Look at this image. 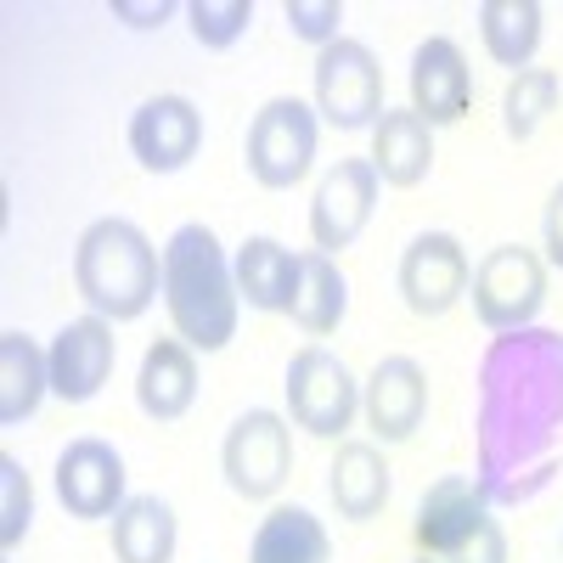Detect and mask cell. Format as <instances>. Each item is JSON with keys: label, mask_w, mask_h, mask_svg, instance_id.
Instances as JSON below:
<instances>
[{"label": "cell", "mask_w": 563, "mask_h": 563, "mask_svg": "<svg viewBox=\"0 0 563 563\" xmlns=\"http://www.w3.org/2000/svg\"><path fill=\"white\" fill-rule=\"evenodd\" d=\"M474 456L479 490L530 501L563 456V333L519 327L496 333L474 372Z\"/></svg>", "instance_id": "1"}, {"label": "cell", "mask_w": 563, "mask_h": 563, "mask_svg": "<svg viewBox=\"0 0 563 563\" xmlns=\"http://www.w3.org/2000/svg\"><path fill=\"white\" fill-rule=\"evenodd\" d=\"M164 305H169V321H175V339L203 350V355H214L238 339V310H243L238 271H231L220 238L203 220H186V225L169 231V243H164Z\"/></svg>", "instance_id": "2"}, {"label": "cell", "mask_w": 563, "mask_h": 563, "mask_svg": "<svg viewBox=\"0 0 563 563\" xmlns=\"http://www.w3.org/2000/svg\"><path fill=\"white\" fill-rule=\"evenodd\" d=\"M74 288L102 321H135L164 294V254L124 214H102L74 243Z\"/></svg>", "instance_id": "3"}, {"label": "cell", "mask_w": 563, "mask_h": 563, "mask_svg": "<svg viewBox=\"0 0 563 563\" xmlns=\"http://www.w3.org/2000/svg\"><path fill=\"white\" fill-rule=\"evenodd\" d=\"M316 141H321V119L310 102L299 97H271L254 124H249V141H243V164L249 175L265 186V192H288L299 186L316 164Z\"/></svg>", "instance_id": "4"}, {"label": "cell", "mask_w": 563, "mask_h": 563, "mask_svg": "<svg viewBox=\"0 0 563 563\" xmlns=\"http://www.w3.org/2000/svg\"><path fill=\"white\" fill-rule=\"evenodd\" d=\"M220 474L243 501H271L294 479V422L282 411H243L220 440Z\"/></svg>", "instance_id": "5"}, {"label": "cell", "mask_w": 563, "mask_h": 563, "mask_svg": "<svg viewBox=\"0 0 563 563\" xmlns=\"http://www.w3.org/2000/svg\"><path fill=\"white\" fill-rule=\"evenodd\" d=\"M467 299H474V316L490 327V333H519V327H536L541 305H547V260L525 243H501L474 265V282H467Z\"/></svg>", "instance_id": "6"}, {"label": "cell", "mask_w": 563, "mask_h": 563, "mask_svg": "<svg viewBox=\"0 0 563 563\" xmlns=\"http://www.w3.org/2000/svg\"><path fill=\"white\" fill-rule=\"evenodd\" d=\"M288 422L316 440H344V429L361 411V384L355 372L327 350V344H305L288 361Z\"/></svg>", "instance_id": "7"}, {"label": "cell", "mask_w": 563, "mask_h": 563, "mask_svg": "<svg viewBox=\"0 0 563 563\" xmlns=\"http://www.w3.org/2000/svg\"><path fill=\"white\" fill-rule=\"evenodd\" d=\"M316 113L333 130H366L384 119V63L366 40L339 34L316 52Z\"/></svg>", "instance_id": "8"}, {"label": "cell", "mask_w": 563, "mask_h": 563, "mask_svg": "<svg viewBox=\"0 0 563 563\" xmlns=\"http://www.w3.org/2000/svg\"><path fill=\"white\" fill-rule=\"evenodd\" d=\"M378 192H384V180H378V169H372V158H339L333 169H327L316 198H310L316 254L355 249V238L372 225V214H378Z\"/></svg>", "instance_id": "9"}, {"label": "cell", "mask_w": 563, "mask_h": 563, "mask_svg": "<svg viewBox=\"0 0 563 563\" xmlns=\"http://www.w3.org/2000/svg\"><path fill=\"white\" fill-rule=\"evenodd\" d=\"M395 282H400L406 310L422 316V321H434V316H445L467 294V282H474V260H467L462 238H451V231H422V238L406 243Z\"/></svg>", "instance_id": "10"}, {"label": "cell", "mask_w": 563, "mask_h": 563, "mask_svg": "<svg viewBox=\"0 0 563 563\" xmlns=\"http://www.w3.org/2000/svg\"><path fill=\"white\" fill-rule=\"evenodd\" d=\"M45 361H52V395L68 406L97 400L102 384L113 378V361H119V339H113V321L102 316H74L57 327V339L45 344Z\"/></svg>", "instance_id": "11"}, {"label": "cell", "mask_w": 563, "mask_h": 563, "mask_svg": "<svg viewBox=\"0 0 563 563\" xmlns=\"http://www.w3.org/2000/svg\"><path fill=\"white\" fill-rule=\"evenodd\" d=\"M130 153L147 175H175L203 153V113L192 97H147L130 113Z\"/></svg>", "instance_id": "12"}, {"label": "cell", "mask_w": 563, "mask_h": 563, "mask_svg": "<svg viewBox=\"0 0 563 563\" xmlns=\"http://www.w3.org/2000/svg\"><path fill=\"white\" fill-rule=\"evenodd\" d=\"M57 501L68 507V519H113L130 501L124 496V456L97 434L68 440L57 456Z\"/></svg>", "instance_id": "13"}, {"label": "cell", "mask_w": 563, "mask_h": 563, "mask_svg": "<svg viewBox=\"0 0 563 563\" xmlns=\"http://www.w3.org/2000/svg\"><path fill=\"white\" fill-rule=\"evenodd\" d=\"M474 108V68H467L462 45L445 34H429L411 52V113L422 124H462Z\"/></svg>", "instance_id": "14"}, {"label": "cell", "mask_w": 563, "mask_h": 563, "mask_svg": "<svg viewBox=\"0 0 563 563\" xmlns=\"http://www.w3.org/2000/svg\"><path fill=\"white\" fill-rule=\"evenodd\" d=\"M361 411H366V429L384 445L411 440L422 429V417H429V372L411 355H384L372 366V378L361 384Z\"/></svg>", "instance_id": "15"}, {"label": "cell", "mask_w": 563, "mask_h": 563, "mask_svg": "<svg viewBox=\"0 0 563 563\" xmlns=\"http://www.w3.org/2000/svg\"><path fill=\"white\" fill-rule=\"evenodd\" d=\"M490 519V496L479 490V479L467 474H451V479H434L417 501V519H411V541L422 547V558H451L467 536Z\"/></svg>", "instance_id": "16"}, {"label": "cell", "mask_w": 563, "mask_h": 563, "mask_svg": "<svg viewBox=\"0 0 563 563\" xmlns=\"http://www.w3.org/2000/svg\"><path fill=\"white\" fill-rule=\"evenodd\" d=\"M135 406L153 422H180L198 406V350L180 344V339L147 344L141 372H135Z\"/></svg>", "instance_id": "17"}, {"label": "cell", "mask_w": 563, "mask_h": 563, "mask_svg": "<svg viewBox=\"0 0 563 563\" xmlns=\"http://www.w3.org/2000/svg\"><path fill=\"white\" fill-rule=\"evenodd\" d=\"M389 490H395V479H389L384 451L372 440H344L333 467H327V496H333L339 519H350V525L378 519V512L389 507Z\"/></svg>", "instance_id": "18"}, {"label": "cell", "mask_w": 563, "mask_h": 563, "mask_svg": "<svg viewBox=\"0 0 563 563\" xmlns=\"http://www.w3.org/2000/svg\"><path fill=\"white\" fill-rule=\"evenodd\" d=\"M372 169L384 186H422L434 169V130L422 124L411 108H384V119L372 124Z\"/></svg>", "instance_id": "19"}, {"label": "cell", "mask_w": 563, "mask_h": 563, "mask_svg": "<svg viewBox=\"0 0 563 563\" xmlns=\"http://www.w3.org/2000/svg\"><path fill=\"white\" fill-rule=\"evenodd\" d=\"M45 395H52V361H45V350L29 333L7 327L0 333V422L7 429L29 422Z\"/></svg>", "instance_id": "20"}, {"label": "cell", "mask_w": 563, "mask_h": 563, "mask_svg": "<svg viewBox=\"0 0 563 563\" xmlns=\"http://www.w3.org/2000/svg\"><path fill=\"white\" fill-rule=\"evenodd\" d=\"M231 271H238V294L249 310H282L288 316L294 305V282H299V254L282 249L276 238H249L238 249V260H231Z\"/></svg>", "instance_id": "21"}, {"label": "cell", "mask_w": 563, "mask_h": 563, "mask_svg": "<svg viewBox=\"0 0 563 563\" xmlns=\"http://www.w3.org/2000/svg\"><path fill=\"white\" fill-rule=\"evenodd\" d=\"M327 558H333V541H327L321 519L294 501L271 507L249 547V563H327Z\"/></svg>", "instance_id": "22"}, {"label": "cell", "mask_w": 563, "mask_h": 563, "mask_svg": "<svg viewBox=\"0 0 563 563\" xmlns=\"http://www.w3.org/2000/svg\"><path fill=\"white\" fill-rule=\"evenodd\" d=\"M350 310V282L333 254H299V282H294V305L288 316L305 327L310 339L339 333V321Z\"/></svg>", "instance_id": "23"}, {"label": "cell", "mask_w": 563, "mask_h": 563, "mask_svg": "<svg viewBox=\"0 0 563 563\" xmlns=\"http://www.w3.org/2000/svg\"><path fill=\"white\" fill-rule=\"evenodd\" d=\"M541 29H547V12L536 7V0H485L479 7V40H485V52L512 68V74H525L541 52Z\"/></svg>", "instance_id": "24"}, {"label": "cell", "mask_w": 563, "mask_h": 563, "mask_svg": "<svg viewBox=\"0 0 563 563\" xmlns=\"http://www.w3.org/2000/svg\"><path fill=\"white\" fill-rule=\"evenodd\" d=\"M113 558L119 563H169L175 558V507L164 496H130L113 512Z\"/></svg>", "instance_id": "25"}, {"label": "cell", "mask_w": 563, "mask_h": 563, "mask_svg": "<svg viewBox=\"0 0 563 563\" xmlns=\"http://www.w3.org/2000/svg\"><path fill=\"white\" fill-rule=\"evenodd\" d=\"M558 97H563V85L552 68H525V74H512L507 90H501V130L512 141H530L547 113H558Z\"/></svg>", "instance_id": "26"}, {"label": "cell", "mask_w": 563, "mask_h": 563, "mask_svg": "<svg viewBox=\"0 0 563 563\" xmlns=\"http://www.w3.org/2000/svg\"><path fill=\"white\" fill-rule=\"evenodd\" d=\"M186 23H192V40L203 52H231L254 23V0H192Z\"/></svg>", "instance_id": "27"}, {"label": "cell", "mask_w": 563, "mask_h": 563, "mask_svg": "<svg viewBox=\"0 0 563 563\" xmlns=\"http://www.w3.org/2000/svg\"><path fill=\"white\" fill-rule=\"evenodd\" d=\"M34 519V485L12 451H0V552H18Z\"/></svg>", "instance_id": "28"}, {"label": "cell", "mask_w": 563, "mask_h": 563, "mask_svg": "<svg viewBox=\"0 0 563 563\" xmlns=\"http://www.w3.org/2000/svg\"><path fill=\"white\" fill-rule=\"evenodd\" d=\"M282 18H288V34L316 45V52H327V45L339 40V23H344V0H288L282 7Z\"/></svg>", "instance_id": "29"}, {"label": "cell", "mask_w": 563, "mask_h": 563, "mask_svg": "<svg viewBox=\"0 0 563 563\" xmlns=\"http://www.w3.org/2000/svg\"><path fill=\"white\" fill-rule=\"evenodd\" d=\"M445 563H507V530H501V519H496V512H490V519L474 530V536H467Z\"/></svg>", "instance_id": "30"}, {"label": "cell", "mask_w": 563, "mask_h": 563, "mask_svg": "<svg viewBox=\"0 0 563 563\" xmlns=\"http://www.w3.org/2000/svg\"><path fill=\"white\" fill-rule=\"evenodd\" d=\"M541 243H547V265L563 271V180L552 186L547 198V214H541Z\"/></svg>", "instance_id": "31"}, {"label": "cell", "mask_w": 563, "mask_h": 563, "mask_svg": "<svg viewBox=\"0 0 563 563\" xmlns=\"http://www.w3.org/2000/svg\"><path fill=\"white\" fill-rule=\"evenodd\" d=\"M113 18H130L135 29H153V23L169 18V7H164V0H158V7H130V0H113Z\"/></svg>", "instance_id": "32"}, {"label": "cell", "mask_w": 563, "mask_h": 563, "mask_svg": "<svg viewBox=\"0 0 563 563\" xmlns=\"http://www.w3.org/2000/svg\"><path fill=\"white\" fill-rule=\"evenodd\" d=\"M417 563H434V558H417Z\"/></svg>", "instance_id": "33"}]
</instances>
